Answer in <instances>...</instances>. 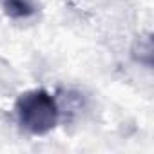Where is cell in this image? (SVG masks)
<instances>
[{
  "label": "cell",
  "instance_id": "7a4b0ae2",
  "mask_svg": "<svg viewBox=\"0 0 154 154\" xmlns=\"http://www.w3.org/2000/svg\"><path fill=\"white\" fill-rule=\"evenodd\" d=\"M0 8L4 15L13 20H26L36 15L38 8L33 0H0Z\"/></svg>",
  "mask_w": 154,
  "mask_h": 154
},
{
  "label": "cell",
  "instance_id": "6da1fadb",
  "mask_svg": "<svg viewBox=\"0 0 154 154\" xmlns=\"http://www.w3.org/2000/svg\"><path fill=\"white\" fill-rule=\"evenodd\" d=\"M15 116L18 125L33 136L49 134L60 118V107L54 96L44 87L22 93L15 102Z\"/></svg>",
  "mask_w": 154,
  "mask_h": 154
}]
</instances>
